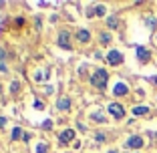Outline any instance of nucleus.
I'll use <instances>...</instances> for the list:
<instances>
[{
  "label": "nucleus",
  "mask_w": 157,
  "mask_h": 153,
  "mask_svg": "<svg viewBox=\"0 0 157 153\" xmlns=\"http://www.w3.org/2000/svg\"><path fill=\"white\" fill-rule=\"evenodd\" d=\"M107 81H109V73H107V71H103V69L95 71V75L91 77L93 87H97V89H105L107 87Z\"/></svg>",
  "instance_id": "nucleus-1"
},
{
  "label": "nucleus",
  "mask_w": 157,
  "mask_h": 153,
  "mask_svg": "<svg viewBox=\"0 0 157 153\" xmlns=\"http://www.w3.org/2000/svg\"><path fill=\"white\" fill-rule=\"evenodd\" d=\"M77 38H78V42H89V40H91V34H89V30L81 28V30L77 33Z\"/></svg>",
  "instance_id": "nucleus-10"
},
{
  "label": "nucleus",
  "mask_w": 157,
  "mask_h": 153,
  "mask_svg": "<svg viewBox=\"0 0 157 153\" xmlns=\"http://www.w3.org/2000/svg\"><path fill=\"white\" fill-rule=\"evenodd\" d=\"M56 107H59L60 111H69L71 109V99L69 97H60L59 103H56Z\"/></svg>",
  "instance_id": "nucleus-8"
},
{
  "label": "nucleus",
  "mask_w": 157,
  "mask_h": 153,
  "mask_svg": "<svg viewBox=\"0 0 157 153\" xmlns=\"http://www.w3.org/2000/svg\"><path fill=\"white\" fill-rule=\"evenodd\" d=\"M93 119H95V121H101V123H105V115H103V113H93Z\"/></svg>",
  "instance_id": "nucleus-16"
},
{
  "label": "nucleus",
  "mask_w": 157,
  "mask_h": 153,
  "mask_svg": "<svg viewBox=\"0 0 157 153\" xmlns=\"http://www.w3.org/2000/svg\"><path fill=\"white\" fill-rule=\"evenodd\" d=\"M4 125H6V119H4V117H0V129H2Z\"/></svg>",
  "instance_id": "nucleus-22"
},
{
  "label": "nucleus",
  "mask_w": 157,
  "mask_h": 153,
  "mask_svg": "<svg viewBox=\"0 0 157 153\" xmlns=\"http://www.w3.org/2000/svg\"><path fill=\"white\" fill-rule=\"evenodd\" d=\"M109 153H119V151H109Z\"/></svg>",
  "instance_id": "nucleus-25"
},
{
  "label": "nucleus",
  "mask_w": 157,
  "mask_h": 153,
  "mask_svg": "<svg viewBox=\"0 0 157 153\" xmlns=\"http://www.w3.org/2000/svg\"><path fill=\"white\" fill-rule=\"evenodd\" d=\"M105 10H107V8H105L103 4H101V6H95V14H97V16H103V14H105Z\"/></svg>",
  "instance_id": "nucleus-15"
},
{
  "label": "nucleus",
  "mask_w": 157,
  "mask_h": 153,
  "mask_svg": "<svg viewBox=\"0 0 157 153\" xmlns=\"http://www.w3.org/2000/svg\"><path fill=\"white\" fill-rule=\"evenodd\" d=\"M153 83H155V85H157V77H153Z\"/></svg>",
  "instance_id": "nucleus-24"
},
{
  "label": "nucleus",
  "mask_w": 157,
  "mask_h": 153,
  "mask_svg": "<svg viewBox=\"0 0 157 153\" xmlns=\"http://www.w3.org/2000/svg\"><path fill=\"white\" fill-rule=\"evenodd\" d=\"M149 56L151 55H149V51L145 47H137V59L139 60H149Z\"/></svg>",
  "instance_id": "nucleus-9"
},
{
  "label": "nucleus",
  "mask_w": 157,
  "mask_h": 153,
  "mask_svg": "<svg viewBox=\"0 0 157 153\" xmlns=\"http://www.w3.org/2000/svg\"><path fill=\"white\" fill-rule=\"evenodd\" d=\"M20 137H24L22 129H20V127H14L12 129V139H20Z\"/></svg>",
  "instance_id": "nucleus-12"
},
{
  "label": "nucleus",
  "mask_w": 157,
  "mask_h": 153,
  "mask_svg": "<svg viewBox=\"0 0 157 153\" xmlns=\"http://www.w3.org/2000/svg\"><path fill=\"white\" fill-rule=\"evenodd\" d=\"M95 139H97V141H105V135H103V133H97V137H95Z\"/></svg>",
  "instance_id": "nucleus-21"
},
{
  "label": "nucleus",
  "mask_w": 157,
  "mask_h": 153,
  "mask_svg": "<svg viewBox=\"0 0 157 153\" xmlns=\"http://www.w3.org/2000/svg\"><path fill=\"white\" fill-rule=\"evenodd\" d=\"M4 56H6V52L2 51V48H0V59H4Z\"/></svg>",
  "instance_id": "nucleus-23"
},
{
  "label": "nucleus",
  "mask_w": 157,
  "mask_h": 153,
  "mask_svg": "<svg viewBox=\"0 0 157 153\" xmlns=\"http://www.w3.org/2000/svg\"><path fill=\"white\" fill-rule=\"evenodd\" d=\"M59 139H60V143H71V141L75 139V131L73 129H65L59 135Z\"/></svg>",
  "instance_id": "nucleus-4"
},
{
  "label": "nucleus",
  "mask_w": 157,
  "mask_h": 153,
  "mask_svg": "<svg viewBox=\"0 0 157 153\" xmlns=\"http://www.w3.org/2000/svg\"><path fill=\"white\" fill-rule=\"evenodd\" d=\"M69 40H71L69 33H67V30H63V33L59 34V47H63V48H69Z\"/></svg>",
  "instance_id": "nucleus-7"
},
{
  "label": "nucleus",
  "mask_w": 157,
  "mask_h": 153,
  "mask_svg": "<svg viewBox=\"0 0 157 153\" xmlns=\"http://www.w3.org/2000/svg\"><path fill=\"white\" fill-rule=\"evenodd\" d=\"M147 111H149V107H145V105H139V107H135V109H133V115H145Z\"/></svg>",
  "instance_id": "nucleus-11"
},
{
  "label": "nucleus",
  "mask_w": 157,
  "mask_h": 153,
  "mask_svg": "<svg viewBox=\"0 0 157 153\" xmlns=\"http://www.w3.org/2000/svg\"><path fill=\"white\" fill-rule=\"evenodd\" d=\"M42 129H46V131H48V129H52V121H51V119H46L44 123H42Z\"/></svg>",
  "instance_id": "nucleus-18"
},
{
  "label": "nucleus",
  "mask_w": 157,
  "mask_h": 153,
  "mask_svg": "<svg viewBox=\"0 0 157 153\" xmlns=\"http://www.w3.org/2000/svg\"><path fill=\"white\" fill-rule=\"evenodd\" d=\"M113 93H115L117 97H121V95H127V93H129V87H127L125 83H117L115 89H113Z\"/></svg>",
  "instance_id": "nucleus-5"
},
{
  "label": "nucleus",
  "mask_w": 157,
  "mask_h": 153,
  "mask_svg": "<svg viewBox=\"0 0 157 153\" xmlns=\"http://www.w3.org/2000/svg\"><path fill=\"white\" fill-rule=\"evenodd\" d=\"M107 63H109V65H113V67L121 65V63H123V55H121L119 51H111L109 55H107Z\"/></svg>",
  "instance_id": "nucleus-3"
},
{
  "label": "nucleus",
  "mask_w": 157,
  "mask_h": 153,
  "mask_svg": "<svg viewBox=\"0 0 157 153\" xmlns=\"http://www.w3.org/2000/svg\"><path fill=\"white\" fill-rule=\"evenodd\" d=\"M107 24H109V28H117V24H119V20H117L115 16H109V20H107Z\"/></svg>",
  "instance_id": "nucleus-14"
},
{
  "label": "nucleus",
  "mask_w": 157,
  "mask_h": 153,
  "mask_svg": "<svg viewBox=\"0 0 157 153\" xmlns=\"http://www.w3.org/2000/svg\"><path fill=\"white\" fill-rule=\"evenodd\" d=\"M109 113H111L115 119H123L125 117V109H123V105H119V103H111V105H109Z\"/></svg>",
  "instance_id": "nucleus-2"
},
{
  "label": "nucleus",
  "mask_w": 157,
  "mask_h": 153,
  "mask_svg": "<svg viewBox=\"0 0 157 153\" xmlns=\"http://www.w3.org/2000/svg\"><path fill=\"white\" fill-rule=\"evenodd\" d=\"M34 109H38V111H42V109H44V105H42V101H34Z\"/></svg>",
  "instance_id": "nucleus-19"
},
{
  "label": "nucleus",
  "mask_w": 157,
  "mask_h": 153,
  "mask_svg": "<svg viewBox=\"0 0 157 153\" xmlns=\"http://www.w3.org/2000/svg\"><path fill=\"white\" fill-rule=\"evenodd\" d=\"M109 42H111V34H109V33H103L101 34V44H109Z\"/></svg>",
  "instance_id": "nucleus-13"
},
{
  "label": "nucleus",
  "mask_w": 157,
  "mask_h": 153,
  "mask_svg": "<svg viewBox=\"0 0 157 153\" xmlns=\"http://www.w3.org/2000/svg\"><path fill=\"white\" fill-rule=\"evenodd\" d=\"M127 147H131V149H139V147H143V139L135 135V137H131V139L127 141Z\"/></svg>",
  "instance_id": "nucleus-6"
},
{
  "label": "nucleus",
  "mask_w": 157,
  "mask_h": 153,
  "mask_svg": "<svg viewBox=\"0 0 157 153\" xmlns=\"http://www.w3.org/2000/svg\"><path fill=\"white\" fill-rule=\"evenodd\" d=\"M46 149H48V147H46V143H38L36 145V153H46Z\"/></svg>",
  "instance_id": "nucleus-17"
},
{
  "label": "nucleus",
  "mask_w": 157,
  "mask_h": 153,
  "mask_svg": "<svg viewBox=\"0 0 157 153\" xmlns=\"http://www.w3.org/2000/svg\"><path fill=\"white\" fill-rule=\"evenodd\" d=\"M10 89H12V93H16V91H18V83H16V81H14V83L10 85Z\"/></svg>",
  "instance_id": "nucleus-20"
}]
</instances>
